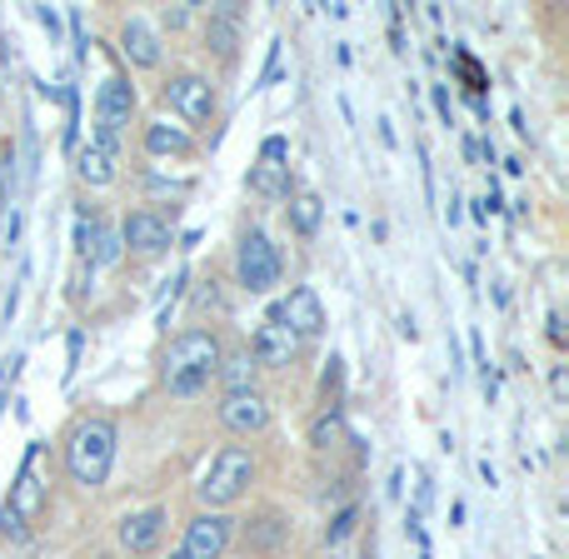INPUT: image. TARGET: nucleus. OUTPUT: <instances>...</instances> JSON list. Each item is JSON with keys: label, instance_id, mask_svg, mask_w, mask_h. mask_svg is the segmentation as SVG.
<instances>
[{"label": "nucleus", "instance_id": "nucleus-16", "mask_svg": "<svg viewBox=\"0 0 569 559\" xmlns=\"http://www.w3.org/2000/svg\"><path fill=\"white\" fill-rule=\"evenodd\" d=\"M120 50H126V60L136 70H156L160 60H166V46H160V36L140 16H130L126 26H120Z\"/></svg>", "mask_w": 569, "mask_h": 559}, {"label": "nucleus", "instance_id": "nucleus-12", "mask_svg": "<svg viewBox=\"0 0 569 559\" xmlns=\"http://www.w3.org/2000/svg\"><path fill=\"white\" fill-rule=\"evenodd\" d=\"M120 240H126V250H136V256H166L170 220L156 216V210H130V216L120 220Z\"/></svg>", "mask_w": 569, "mask_h": 559}, {"label": "nucleus", "instance_id": "nucleus-9", "mask_svg": "<svg viewBox=\"0 0 569 559\" xmlns=\"http://www.w3.org/2000/svg\"><path fill=\"white\" fill-rule=\"evenodd\" d=\"M220 430L236 435V440H250V435L270 430V400L260 390H236L220 400Z\"/></svg>", "mask_w": 569, "mask_h": 559}, {"label": "nucleus", "instance_id": "nucleus-15", "mask_svg": "<svg viewBox=\"0 0 569 559\" xmlns=\"http://www.w3.org/2000/svg\"><path fill=\"white\" fill-rule=\"evenodd\" d=\"M166 520L170 515L160 510V505H150V510H136V515H126L120 520V550H130V555H150L160 540H166Z\"/></svg>", "mask_w": 569, "mask_h": 559}, {"label": "nucleus", "instance_id": "nucleus-6", "mask_svg": "<svg viewBox=\"0 0 569 559\" xmlns=\"http://www.w3.org/2000/svg\"><path fill=\"white\" fill-rule=\"evenodd\" d=\"M230 545H236V520L220 510H200L196 520L186 525V545L180 555L186 559H226Z\"/></svg>", "mask_w": 569, "mask_h": 559}, {"label": "nucleus", "instance_id": "nucleus-25", "mask_svg": "<svg viewBox=\"0 0 569 559\" xmlns=\"http://www.w3.org/2000/svg\"><path fill=\"white\" fill-rule=\"evenodd\" d=\"M96 230H100L96 210H90V206H80V216H76V256H80V266H86L90 246H96Z\"/></svg>", "mask_w": 569, "mask_h": 559}, {"label": "nucleus", "instance_id": "nucleus-17", "mask_svg": "<svg viewBox=\"0 0 569 559\" xmlns=\"http://www.w3.org/2000/svg\"><path fill=\"white\" fill-rule=\"evenodd\" d=\"M146 150L150 156H160V160H180V156H190L196 150V140H190V130L186 126H170V120H150L146 126Z\"/></svg>", "mask_w": 569, "mask_h": 559}, {"label": "nucleus", "instance_id": "nucleus-10", "mask_svg": "<svg viewBox=\"0 0 569 559\" xmlns=\"http://www.w3.org/2000/svg\"><path fill=\"white\" fill-rule=\"evenodd\" d=\"M300 345L305 340L290 330V325H280L266 315V325H260L256 340H250V360H256L260 370H290V365L300 360Z\"/></svg>", "mask_w": 569, "mask_h": 559}, {"label": "nucleus", "instance_id": "nucleus-1", "mask_svg": "<svg viewBox=\"0 0 569 559\" xmlns=\"http://www.w3.org/2000/svg\"><path fill=\"white\" fill-rule=\"evenodd\" d=\"M220 360H226V345H220L216 330H206V325L180 330L160 350V385L170 395H180V400H190V395H200L220 375Z\"/></svg>", "mask_w": 569, "mask_h": 559}, {"label": "nucleus", "instance_id": "nucleus-13", "mask_svg": "<svg viewBox=\"0 0 569 559\" xmlns=\"http://www.w3.org/2000/svg\"><path fill=\"white\" fill-rule=\"evenodd\" d=\"M290 530H295L290 515H280L276 505H266V510H256L246 520V555H260V559L280 555L284 545H290Z\"/></svg>", "mask_w": 569, "mask_h": 559}, {"label": "nucleus", "instance_id": "nucleus-27", "mask_svg": "<svg viewBox=\"0 0 569 559\" xmlns=\"http://www.w3.org/2000/svg\"><path fill=\"white\" fill-rule=\"evenodd\" d=\"M550 395H555V400H569V370H565V365H555V370H550Z\"/></svg>", "mask_w": 569, "mask_h": 559}, {"label": "nucleus", "instance_id": "nucleus-11", "mask_svg": "<svg viewBox=\"0 0 569 559\" xmlns=\"http://www.w3.org/2000/svg\"><path fill=\"white\" fill-rule=\"evenodd\" d=\"M270 320L290 325L300 340H315V335H325V305H320V295H315L310 285H295L276 310H270Z\"/></svg>", "mask_w": 569, "mask_h": 559}, {"label": "nucleus", "instance_id": "nucleus-22", "mask_svg": "<svg viewBox=\"0 0 569 559\" xmlns=\"http://www.w3.org/2000/svg\"><path fill=\"white\" fill-rule=\"evenodd\" d=\"M236 46H240V20L210 16L206 20V50H216L220 60H236Z\"/></svg>", "mask_w": 569, "mask_h": 559}, {"label": "nucleus", "instance_id": "nucleus-4", "mask_svg": "<svg viewBox=\"0 0 569 559\" xmlns=\"http://www.w3.org/2000/svg\"><path fill=\"white\" fill-rule=\"evenodd\" d=\"M284 276V260H280V246L266 236L260 226H250L236 246V285L246 295H270Z\"/></svg>", "mask_w": 569, "mask_h": 559}, {"label": "nucleus", "instance_id": "nucleus-3", "mask_svg": "<svg viewBox=\"0 0 569 559\" xmlns=\"http://www.w3.org/2000/svg\"><path fill=\"white\" fill-rule=\"evenodd\" d=\"M256 475H260L256 455H250L246 445H226V450L210 460V470H206V480L196 485V495H200V505H206V510H220V515H226L230 505L250 495Z\"/></svg>", "mask_w": 569, "mask_h": 559}, {"label": "nucleus", "instance_id": "nucleus-30", "mask_svg": "<svg viewBox=\"0 0 569 559\" xmlns=\"http://www.w3.org/2000/svg\"><path fill=\"white\" fill-rule=\"evenodd\" d=\"M545 325H550V330H545V335H550V345H555V350H565V320H560V310H550V320H545Z\"/></svg>", "mask_w": 569, "mask_h": 559}, {"label": "nucleus", "instance_id": "nucleus-8", "mask_svg": "<svg viewBox=\"0 0 569 559\" xmlns=\"http://www.w3.org/2000/svg\"><path fill=\"white\" fill-rule=\"evenodd\" d=\"M36 465H40V445H30L26 450V465H20V475H16V485H10V500L0 505V510L10 515V520H20L30 530V525L40 520V510H46V485H40V475H36Z\"/></svg>", "mask_w": 569, "mask_h": 559}, {"label": "nucleus", "instance_id": "nucleus-19", "mask_svg": "<svg viewBox=\"0 0 569 559\" xmlns=\"http://www.w3.org/2000/svg\"><path fill=\"white\" fill-rule=\"evenodd\" d=\"M256 375H260V365L250 360V350H240V355H226V360H220L216 380L226 385V395H236V390H256Z\"/></svg>", "mask_w": 569, "mask_h": 559}, {"label": "nucleus", "instance_id": "nucleus-21", "mask_svg": "<svg viewBox=\"0 0 569 559\" xmlns=\"http://www.w3.org/2000/svg\"><path fill=\"white\" fill-rule=\"evenodd\" d=\"M126 260V240H120V226H100L96 230V246H90V256H86V266L90 270H110V266H120Z\"/></svg>", "mask_w": 569, "mask_h": 559}, {"label": "nucleus", "instance_id": "nucleus-2", "mask_svg": "<svg viewBox=\"0 0 569 559\" xmlns=\"http://www.w3.org/2000/svg\"><path fill=\"white\" fill-rule=\"evenodd\" d=\"M116 445H120L116 420H106V415H86V420H76V430L66 435L70 485H80V490H100V485L110 480V465H116Z\"/></svg>", "mask_w": 569, "mask_h": 559}, {"label": "nucleus", "instance_id": "nucleus-28", "mask_svg": "<svg viewBox=\"0 0 569 559\" xmlns=\"http://www.w3.org/2000/svg\"><path fill=\"white\" fill-rule=\"evenodd\" d=\"M36 20L50 30V46H56V40H60V16H56V10H50V6H36Z\"/></svg>", "mask_w": 569, "mask_h": 559}, {"label": "nucleus", "instance_id": "nucleus-20", "mask_svg": "<svg viewBox=\"0 0 569 559\" xmlns=\"http://www.w3.org/2000/svg\"><path fill=\"white\" fill-rule=\"evenodd\" d=\"M250 190H256L260 200H284L290 196V166H250V180H246Z\"/></svg>", "mask_w": 569, "mask_h": 559}, {"label": "nucleus", "instance_id": "nucleus-24", "mask_svg": "<svg viewBox=\"0 0 569 559\" xmlns=\"http://www.w3.org/2000/svg\"><path fill=\"white\" fill-rule=\"evenodd\" d=\"M455 70H460V80H465V90H470V96L475 100H485V86H490V76H485V70H480V60H475L470 56V50H455Z\"/></svg>", "mask_w": 569, "mask_h": 559}, {"label": "nucleus", "instance_id": "nucleus-31", "mask_svg": "<svg viewBox=\"0 0 569 559\" xmlns=\"http://www.w3.org/2000/svg\"><path fill=\"white\" fill-rule=\"evenodd\" d=\"M170 559H186V555H180V550H176V555H170Z\"/></svg>", "mask_w": 569, "mask_h": 559}, {"label": "nucleus", "instance_id": "nucleus-26", "mask_svg": "<svg viewBox=\"0 0 569 559\" xmlns=\"http://www.w3.org/2000/svg\"><path fill=\"white\" fill-rule=\"evenodd\" d=\"M355 525H360V510L350 505V510H340L330 525H325V540H330V545H345V540L355 535Z\"/></svg>", "mask_w": 569, "mask_h": 559}, {"label": "nucleus", "instance_id": "nucleus-23", "mask_svg": "<svg viewBox=\"0 0 569 559\" xmlns=\"http://www.w3.org/2000/svg\"><path fill=\"white\" fill-rule=\"evenodd\" d=\"M340 435H345L340 410H320V415H315V425H310V445H315V450H335V445H340Z\"/></svg>", "mask_w": 569, "mask_h": 559}, {"label": "nucleus", "instance_id": "nucleus-5", "mask_svg": "<svg viewBox=\"0 0 569 559\" xmlns=\"http://www.w3.org/2000/svg\"><path fill=\"white\" fill-rule=\"evenodd\" d=\"M160 100L170 106V116H176V120H186V130L190 126H210V120H216V110H220L216 80L196 76V70H180V76H170L166 90H160Z\"/></svg>", "mask_w": 569, "mask_h": 559}, {"label": "nucleus", "instance_id": "nucleus-7", "mask_svg": "<svg viewBox=\"0 0 569 559\" xmlns=\"http://www.w3.org/2000/svg\"><path fill=\"white\" fill-rule=\"evenodd\" d=\"M136 116V86L126 76H106L96 90V136L120 140V130Z\"/></svg>", "mask_w": 569, "mask_h": 559}, {"label": "nucleus", "instance_id": "nucleus-18", "mask_svg": "<svg viewBox=\"0 0 569 559\" xmlns=\"http://www.w3.org/2000/svg\"><path fill=\"white\" fill-rule=\"evenodd\" d=\"M290 206H284V216H290V226H295V236H305L310 240L315 230H320V216H325V200L315 196V190H295V196H284Z\"/></svg>", "mask_w": 569, "mask_h": 559}, {"label": "nucleus", "instance_id": "nucleus-29", "mask_svg": "<svg viewBox=\"0 0 569 559\" xmlns=\"http://www.w3.org/2000/svg\"><path fill=\"white\" fill-rule=\"evenodd\" d=\"M435 110H440L445 126H455V106H450V90H445V86H435Z\"/></svg>", "mask_w": 569, "mask_h": 559}, {"label": "nucleus", "instance_id": "nucleus-14", "mask_svg": "<svg viewBox=\"0 0 569 559\" xmlns=\"http://www.w3.org/2000/svg\"><path fill=\"white\" fill-rule=\"evenodd\" d=\"M120 170V140H106V136H90L86 146L76 150V176L86 186H110Z\"/></svg>", "mask_w": 569, "mask_h": 559}]
</instances>
